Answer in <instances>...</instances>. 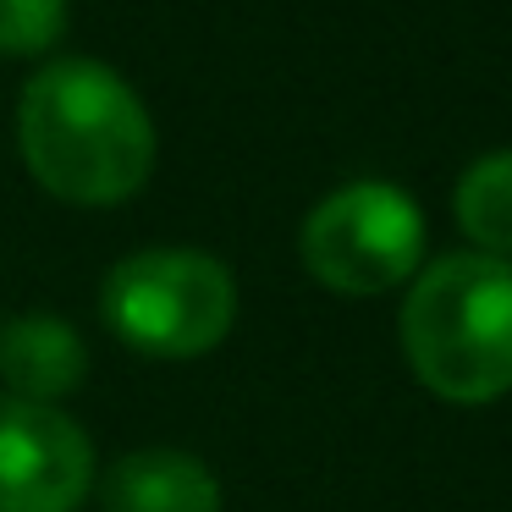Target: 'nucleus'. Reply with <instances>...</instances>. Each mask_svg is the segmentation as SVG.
I'll use <instances>...</instances> for the list:
<instances>
[{"label":"nucleus","mask_w":512,"mask_h":512,"mask_svg":"<svg viewBox=\"0 0 512 512\" xmlns=\"http://www.w3.org/2000/svg\"><path fill=\"white\" fill-rule=\"evenodd\" d=\"M17 144L34 182L61 204H127L155 171V122L122 72L89 56L39 67L23 89Z\"/></svg>","instance_id":"f257e3e1"},{"label":"nucleus","mask_w":512,"mask_h":512,"mask_svg":"<svg viewBox=\"0 0 512 512\" xmlns=\"http://www.w3.org/2000/svg\"><path fill=\"white\" fill-rule=\"evenodd\" d=\"M94 479V441L67 408L0 391V512H78Z\"/></svg>","instance_id":"39448f33"},{"label":"nucleus","mask_w":512,"mask_h":512,"mask_svg":"<svg viewBox=\"0 0 512 512\" xmlns=\"http://www.w3.org/2000/svg\"><path fill=\"white\" fill-rule=\"evenodd\" d=\"M94 496L105 512H221V479L199 452L138 446L94 479Z\"/></svg>","instance_id":"423d86ee"},{"label":"nucleus","mask_w":512,"mask_h":512,"mask_svg":"<svg viewBox=\"0 0 512 512\" xmlns=\"http://www.w3.org/2000/svg\"><path fill=\"white\" fill-rule=\"evenodd\" d=\"M100 314L133 353L182 364L215 353L232 336L237 281L204 248H138L111 265Z\"/></svg>","instance_id":"7ed1b4c3"},{"label":"nucleus","mask_w":512,"mask_h":512,"mask_svg":"<svg viewBox=\"0 0 512 512\" xmlns=\"http://www.w3.org/2000/svg\"><path fill=\"white\" fill-rule=\"evenodd\" d=\"M303 270L325 292L380 298L419 276L424 265V210L397 182H342L309 210L298 232Z\"/></svg>","instance_id":"20e7f679"},{"label":"nucleus","mask_w":512,"mask_h":512,"mask_svg":"<svg viewBox=\"0 0 512 512\" xmlns=\"http://www.w3.org/2000/svg\"><path fill=\"white\" fill-rule=\"evenodd\" d=\"M67 34V0H0V56H45Z\"/></svg>","instance_id":"1a4fd4ad"},{"label":"nucleus","mask_w":512,"mask_h":512,"mask_svg":"<svg viewBox=\"0 0 512 512\" xmlns=\"http://www.w3.org/2000/svg\"><path fill=\"white\" fill-rule=\"evenodd\" d=\"M402 358L430 397L485 408L512 391V265L490 254H441L419 265L397 314Z\"/></svg>","instance_id":"f03ea898"},{"label":"nucleus","mask_w":512,"mask_h":512,"mask_svg":"<svg viewBox=\"0 0 512 512\" xmlns=\"http://www.w3.org/2000/svg\"><path fill=\"white\" fill-rule=\"evenodd\" d=\"M83 375H89V342L61 314L34 309L0 325V386H6V397L61 408L83 386Z\"/></svg>","instance_id":"0eeeda50"},{"label":"nucleus","mask_w":512,"mask_h":512,"mask_svg":"<svg viewBox=\"0 0 512 512\" xmlns=\"http://www.w3.org/2000/svg\"><path fill=\"white\" fill-rule=\"evenodd\" d=\"M452 215L474 243V254L512 265V149H490L457 177Z\"/></svg>","instance_id":"6e6552de"}]
</instances>
